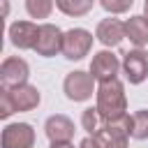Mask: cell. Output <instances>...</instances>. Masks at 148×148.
I'll use <instances>...</instances> for the list:
<instances>
[{
  "mask_svg": "<svg viewBox=\"0 0 148 148\" xmlns=\"http://www.w3.org/2000/svg\"><path fill=\"white\" fill-rule=\"evenodd\" d=\"M132 139H148V109H139L132 116Z\"/></svg>",
  "mask_w": 148,
  "mask_h": 148,
  "instance_id": "cell-17",
  "label": "cell"
},
{
  "mask_svg": "<svg viewBox=\"0 0 148 148\" xmlns=\"http://www.w3.org/2000/svg\"><path fill=\"white\" fill-rule=\"evenodd\" d=\"M28 76H30V65L23 58L9 56V58L2 60V65H0V83H2V88L23 86V83H28Z\"/></svg>",
  "mask_w": 148,
  "mask_h": 148,
  "instance_id": "cell-8",
  "label": "cell"
},
{
  "mask_svg": "<svg viewBox=\"0 0 148 148\" xmlns=\"http://www.w3.org/2000/svg\"><path fill=\"white\" fill-rule=\"evenodd\" d=\"M97 113L102 116V123H111L120 116L127 113V97H125V86L120 79H111L97 86Z\"/></svg>",
  "mask_w": 148,
  "mask_h": 148,
  "instance_id": "cell-1",
  "label": "cell"
},
{
  "mask_svg": "<svg viewBox=\"0 0 148 148\" xmlns=\"http://www.w3.org/2000/svg\"><path fill=\"white\" fill-rule=\"evenodd\" d=\"M123 62L118 60L116 53H111L109 49L104 51H97L90 60V74L95 81L104 83V81H111V79H118V72H120Z\"/></svg>",
  "mask_w": 148,
  "mask_h": 148,
  "instance_id": "cell-7",
  "label": "cell"
},
{
  "mask_svg": "<svg viewBox=\"0 0 148 148\" xmlns=\"http://www.w3.org/2000/svg\"><path fill=\"white\" fill-rule=\"evenodd\" d=\"M37 35H39V25L32 23V21H14L9 25V42L21 51L35 49Z\"/></svg>",
  "mask_w": 148,
  "mask_h": 148,
  "instance_id": "cell-11",
  "label": "cell"
},
{
  "mask_svg": "<svg viewBox=\"0 0 148 148\" xmlns=\"http://www.w3.org/2000/svg\"><path fill=\"white\" fill-rule=\"evenodd\" d=\"M125 37L136 46V49H143L148 44V18L146 16H130L125 21Z\"/></svg>",
  "mask_w": 148,
  "mask_h": 148,
  "instance_id": "cell-14",
  "label": "cell"
},
{
  "mask_svg": "<svg viewBox=\"0 0 148 148\" xmlns=\"http://www.w3.org/2000/svg\"><path fill=\"white\" fill-rule=\"evenodd\" d=\"M102 9L109 14H125L130 12V7L134 5V0H99Z\"/></svg>",
  "mask_w": 148,
  "mask_h": 148,
  "instance_id": "cell-19",
  "label": "cell"
},
{
  "mask_svg": "<svg viewBox=\"0 0 148 148\" xmlns=\"http://www.w3.org/2000/svg\"><path fill=\"white\" fill-rule=\"evenodd\" d=\"M123 72L132 86L143 83L148 79V51L132 49V51L123 53Z\"/></svg>",
  "mask_w": 148,
  "mask_h": 148,
  "instance_id": "cell-9",
  "label": "cell"
},
{
  "mask_svg": "<svg viewBox=\"0 0 148 148\" xmlns=\"http://www.w3.org/2000/svg\"><path fill=\"white\" fill-rule=\"evenodd\" d=\"M79 148H97V143L92 141V136H86V139L79 143Z\"/></svg>",
  "mask_w": 148,
  "mask_h": 148,
  "instance_id": "cell-21",
  "label": "cell"
},
{
  "mask_svg": "<svg viewBox=\"0 0 148 148\" xmlns=\"http://www.w3.org/2000/svg\"><path fill=\"white\" fill-rule=\"evenodd\" d=\"M92 49V35L86 28H72L62 35V56L67 60H83Z\"/></svg>",
  "mask_w": 148,
  "mask_h": 148,
  "instance_id": "cell-4",
  "label": "cell"
},
{
  "mask_svg": "<svg viewBox=\"0 0 148 148\" xmlns=\"http://www.w3.org/2000/svg\"><path fill=\"white\" fill-rule=\"evenodd\" d=\"M14 111H16V109H14V104H12V97H9L7 88H2V90H0V118H9Z\"/></svg>",
  "mask_w": 148,
  "mask_h": 148,
  "instance_id": "cell-20",
  "label": "cell"
},
{
  "mask_svg": "<svg viewBox=\"0 0 148 148\" xmlns=\"http://www.w3.org/2000/svg\"><path fill=\"white\" fill-rule=\"evenodd\" d=\"M9 97H12V104L16 111H32L39 106L42 102V95L35 86L30 83H23V86H16V88H7Z\"/></svg>",
  "mask_w": 148,
  "mask_h": 148,
  "instance_id": "cell-13",
  "label": "cell"
},
{
  "mask_svg": "<svg viewBox=\"0 0 148 148\" xmlns=\"http://www.w3.org/2000/svg\"><path fill=\"white\" fill-rule=\"evenodd\" d=\"M56 7L65 16H86L95 7V0H56Z\"/></svg>",
  "mask_w": 148,
  "mask_h": 148,
  "instance_id": "cell-15",
  "label": "cell"
},
{
  "mask_svg": "<svg viewBox=\"0 0 148 148\" xmlns=\"http://www.w3.org/2000/svg\"><path fill=\"white\" fill-rule=\"evenodd\" d=\"M51 148H74V143H51Z\"/></svg>",
  "mask_w": 148,
  "mask_h": 148,
  "instance_id": "cell-22",
  "label": "cell"
},
{
  "mask_svg": "<svg viewBox=\"0 0 148 148\" xmlns=\"http://www.w3.org/2000/svg\"><path fill=\"white\" fill-rule=\"evenodd\" d=\"M95 37L99 39V44H104L106 49L118 46L125 39V23H120L118 18H102L97 23Z\"/></svg>",
  "mask_w": 148,
  "mask_h": 148,
  "instance_id": "cell-12",
  "label": "cell"
},
{
  "mask_svg": "<svg viewBox=\"0 0 148 148\" xmlns=\"http://www.w3.org/2000/svg\"><path fill=\"white\" fill-rule=\"evenodd\" d=\"M62 30L53 23H42L39 25V35L35 42V53L42 58H53L58 53H62Z\"/></svg>",
  "mask_w": 148,
  "mask_h": 148,
  "instance_id": "cell-5",
  "label": "cell"
},
{
  "mask_svg": "<svg viewBox=\"0 0 148 148\" xmlns=\"http://www.w3.org/2000/svg\"><path fill=\"white\" fill-rule=\"evenodd\" d=\"M132 136V116H120L111 123H102V127L92 134L97 148H127Z\"/></svg>",
  "mask_w": 148,
  "mask_h": 148,
  "instance_id": "cell-2",
  "label": "cell"
},
{
  "mask_svg": "<svg viewBox=\"0 0 148 148\" xmlns=\"http://www.w3.org/2000/svg\"><path fill=\"white\" fill-rule=\"evenodd\" d=\"M143 12H146V14H143V16H146V18H148V0H146V2H143Z\"/></svg>",
  "mask_w": 148,
  "mask_h": 148,
  "instance_id": "cell-23",
  "label": "cell"
},
{
  "mask_svg": "<svg viewBox=\"0 0 148 148\" xmlns=\"http://www.w3.org/2000/svg\"><path fill=\"white\" fill-rule=\"evenodd\" d=\"M44 132H46V139L51 143H69L74 139V123L62 116V113H56V116H49L46 123H44Z\"/></svg>",
  "mask_w": 148,
  "mask_h": 148,
  "instance_id": "cell-10",
  "label": "cell"
},
{
  "mask_svg": "<svg viewBox=\"0 0 148 148\" xmlns=\"http://www.w3.org/2000/svg\"><path fill=\"white\" fill-rule=\"evenodd\" d=\"M56 0H25V12L32 18H49Z\"/></svg>",
  "mask_w": 148,
  "mask_h": 148,
  "instance_id": "cell-16",
  "label": "cell"
},
{
  "mask_svg": "<svg viewBox=\"0 0 148 148\" xmlns=\"http://www.w3.org/2000/svg\"><path fill=\"white\" fill-rule=\"evenodd\" d=\"M62 90H65V97L72 102H86L95 92V79L90 72H81V69L69 72L62 81Z\"/></svg>",
  "mask_w": 148,
  "mask_h": 148,
  "instance_id": "cell-3",
  "label": "cell"
},
{
  "mask_svg": "<svg viewBox=\"0 0 148 148\" xmlns=\"http://www.w3.org/2000/svg\"><path fill=\"white\" fill-rule=\"evenodd\" d=\"M81 127H83L90 136L102 127V116L97 113V106H88V109H83V113H81Z\"/></svg>",
  "mask_w": 148,
  "mask_h": 148,
  "instance_id": "cell-18",
  "label": "cell"
},
{
  "mask_svg": "<svg viewBox=\"0 0 148 148\" xmlns=\"http://www.w3.org/2000/svg\"><path fill=\"white\" fill-rule=\"evenodd\" d=\"M35 146V130L30 123H9L2 127L0 148H32Z\"/></svg>",
  "mask_w": 148,
  "mask_h": 148,
  "instance_id": "cell-6",
  "label": "cell"
}]
</instances>
